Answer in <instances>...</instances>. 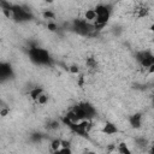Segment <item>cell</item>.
I'll list each match as a JSON object with an SVG mask.
<instances>
[{
	"mask_svg": "<svg viewBox=\"0 0 154 154\" xmlns=\"http://www.w3.org/2000/svg\"><path fill=\"white\" fill-rule=\"evenodd\" d=\"M69 71H70L71 73H73V75H78V73H79V67H78L77 65H71V66L69 67Z\"/></svg>",
	"mask_w": 154,
	"mask_h": 154,
	"instance_id": "2e32d148",
	"label": "cell"
},
{
	"mask_svg": "<svg viewBox=\"0 0 154 154\" xmlns=\"http://www.w3.org/2000/svg\"><path fill=\"white\" fill-rule=\"evenodd\" d=\"M134 143L141 150H146L147 147H148V144H149V142H148V140H147L146 136H137V137H135Z\"/></svg>",
	"mask_w": 154,
	"mask_h": 154,
	"instance_id": "8992f818",
	"label": "cell"
},
{
	"mask_svg": "<svg viewBox=\"0 0 154 154\" xmlns=\"http://www.w3.org/2000/svg\"><path fill=\"white\" fill-rule=\"evenodd\" d=\"M117 150H118L119 154H131V150H130L129 146L125 142H120L117 146Z\"/></svg>",
	"mask_w": 154,
	"mask_h": 154,
	"instance_id": "30bf717a",
	"label": "cell"
},
{
	"mask_svg": "<svg viewBox=\"0 0 154 154\" xmlns=\"http://www.w3.org/2000/svg\"><path fill=\"white\" fill-rule=\"evenodd\" d=\"M60 148H61V138L55 137V138L51 140V142H49V149H51L52 153L55 152V150H58V149H60Z\"/></svg>",
	"mask_w": 154,
	"mask_h": 154,
	"instance_id": "9c48e42d",
	"label": "cell"
},
{
	"mask_svg": "<svg viewBox=\"0 0 154 154\" xmlns=\"http://www.w3.org/2000/svg\"><path fill=\"white\" fill-rule=\"evenodd\" d=\"M81 109L83 111V114L85 117V120H93L96 117V108L94 105H91L90 102L83 101V102H78Z\"/></svg>",
	"mask_w": 154,
	"mask_h": 154,
	"instance_id": "3957f363",
	"label": "cell"
},
{
	"mask_svg": "<svg viewBox=\"0 0 154 154\" xmlns=\"http://www.w3.org/2000/svg\"><path fill=\"white\" fill-rule=\"evenodd\" d=\"M52 154H73V152H72V148H60L53 152Z\"/></svg>",
	"mask_w": 154,
	"mask_h": 154,
	"instance_id": "5bb4252c",
	"label": "cell"
},
{
	"mask_svg": "<svg viewBox=\"0 0 154 154\" xmlns=\"http://www.w3.org/2000/svg\"><path fill=\"white\" fill-rule=\"evenodd\" d=\"M43 135L41 134V132H32L31 135H30V141L31 142H34V143H40L42 140H43Z\"/></svg>",
	"mask_w": 154,
	"mask_h": 154,
	"instance_id": "7c38bea8",
	"label": "cell"
},
{
	"mask_svg": "<svg viewBox=\"0 0 154 154\" xmlns=\"http://www.w3.org/2000/svg\"><path fill=\"white\" fill-rule=\"evenodd\" d=\"M118 126L114 124V123H112V122H106V123H103V125H102V128H101V132H102V135H106V136H113V135H116V134H118Z\"/></svg>",
	"mask_w": 154,
	"mask_h": 154,
	"instance_id": "277c9868",
	"label": "cell"
},
{
	"mask_svg": "<svg viewBox=\"0 0 154 154\" xmlns=\"http://www.w3.org/2000/svg\"><path fill=\"white\" fill-rule=\"evenodd\" d=\"M28 54H29L30 60L36 65H51L52 64V58H51L48 51L45 48L32 46L29 48Z\"/></svg>",
	"mask_w": 154,
	"mask_h": 154,
	"instance_id": "6da1fadb",
	"label": "cell"
},
{
	"mask_svg": "<svg viewBox=\"0 0 154 154\" xmlns=\"http://www.w3.org/2000/svg\"><path fill=\"white\" fill-rule=\"evenodd\" d=\"M47 28H48L51 31H55V30L58 29V25H57L55 23H52V22H49V23L47 24Z\"/></svg>",
	"mask_w": 154,
	"mask_h": 154,
	"instance_id": "e0dca14e",
	"label": "cell"
},
{
	"mask_svg": "<svg viewBox=\"0 0 154 154\" xmlns=\"http://www.w3.org/2000/svg\"><path fill=\"white\" fill-rule=\"evenodd\" d=\"M95 18H96V14H95V11L94 8H87L84 11V16H83V19L90 24H93L95 22Z\"/></svg>",
	"mask_w": 154,
	"mask_h": 154,
	"instance_id": "52a82bcc",
	"label": "cell"
},
{
	"mask_svg": "<svg viewBox=\"0 0 154 154\" xmlns=\"http://www.w3.org/2000/svg\"><path fill=\"white\" fill-rule=\"evenodd\" d=\"M135 59L138 63V65L142 69H144V71H147L149 67L154 66V54L150 49H142V51L136 52Z\"/></svg>",
	"mask_w": 154,
	"mask_h": 154,
	"instance_id": "7a4b0ae2",
	"label": "cell"
},
{
	"mask_svg": "<svg viewBox=\"0 0 154 154\" xmlns=\"http://www.w3.org/2000/svg\"><path fill=\"white\" fill-rule=\"evenodd\" d=\"M82 154H96V153H95V152H91V150H88V149H87V150H83V153H82Z\"/></svg>",
	"mask_w": 154,
	"mask_h": 154,
	"instance_id": "ac0fdd59",
	"label": "cell"
},
{
	"mask_svg": "<svg viewBox=\"0 0 154 154\" xmlns=\"http://www.w3.org/2000/svg\"><path fill=\"white\" fill-rule=\"evenodd\" d=\"M43 91H45V90H43L41 87H34V88H31V89L29 90V96H30V99H31L32 101H36L37 97H38Z\"/></svg>",
	"mask_w": 154,
	"mask_h": 154,
	"instance_id": "ba28073f",
	"label": "cell"
},
{
	"mask_svg": "<svg viewBox=\"0 0 154 154\" xmlns=\"http://www.w3.org/2000/svg\"><path fill=\"white\" fill-rule=\"evenodd\" d=\"M35 102H36L37 105H40V106H45V105L48 102V95L43 91V93L37 97V100H36Z\"/></svg>",
	"mask_w": 154,
	"mask_h": 154,
	"instance_id": "4fadbf2b",
	"label": "cell"
},
{
	"mask_svg": "<svg viewBox=\"0 0 154 154\" xmlns=\"http://www.w3.org/2000/svg\"><path fill=\"white\" fill-rule=\"evenodd\" d=\"M59 128H60V122L57 120V119H52V120H49V122L47 123V129L51 130V131H55V130H58Z\"/></svg>",
	"mask_w": 154,
	"mask_h": 154,
	"instance_id": "8fae6325",
	"label": "cell"
},
{
	"mask_svg": "<svg viewBox=\"0 0 154 154\" xmlns=\"http://www.w3.org/2000/svg\"><path fill=\"white\" fill-rule=\"evenodd\" d=\"M42 16H43V18H45V19H53V18L55 17V14H54V12H52V11H48V10H46V11H43V13H42Z\"/></svg>",
	"mask_w": 154,
	"mask_h": 154,
	"instance_id": "9a60e30c",
	"label": "cell"
},
{
	"mask_svg": "<svg viewBox=\"0 0 154 154\" xmlns=\"http://www.w3.org/2000/svg\"><path fill=\"white\" fill-rule=\"evenodd\" d=\"M129 123L134 129H140L143 123V116L141 113H134L129 117Z\"/></svg>",
	"mask_w": 154,
	"mask_h": 154,
	"instance_id": "5b68a950",
	"label": "cell"
}]
</instances>
